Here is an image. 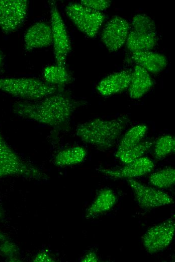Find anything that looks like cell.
I'll use <instances>...</instances> for the list:
<instances>
[{"mask_svg": "<svg viewBox=\"0 0 175 262\" xmlns=\"http://www.w3.org/2000/svg\"><path fill=\"white\" fill-rule=\"evenodd\" d=\"M130 31L128 22L121 17H113L106 24L102 34L101 40L111 52L119 50L126 43Z\"/></svg>", "mask_w": 175, "mask_h": 262, "instance_id": "obj_10", "label": "cell"}, {"mask_svg": "<svg viewBox=\"0 0 175 262\" xmlns=\"http://www.w3.org/2000/svg\"><path fill=\"white\" fill-rule=\"evenodd\" d=\"M86 155L87 151L83 147H68L60 150L56 154L54 163L59 167L74 165L83 162Z\"/></svg>", "mask_w": 175, "mask_h": 262, "instance_id": "obj_18", "label": "cell"}, {"mask_svg": "<svg viewBox=\"0 0 175 262\" xmlns=\"http://www.w3.org/2000/svg\"><path fill=\"white\" fill-rule=\"evenodd\" d=\"M147 130V126L143 124L130 128L121 139L116 153L123 152L141 142Z\"/></svg>", "mask_w": 175, "mask_h": 262, "instance_id": "obj_20", "label": "cell"}, {"mask_svg": "<svg viewBox=\"0 0 175 262\" xmlns=\"http://www.w3.org/2000/svg\"><path fill=\"white\" fill-rule=\"evenodd\" d=\"M154 168L153 162L149 158L142 157L118 169L99 168L98 171L102 174L116 179H133L151 172Z\"/></svg>", "mask_w": 175, "mask_h": 262, "instance_id": "obj_11", "label": "cell"}, {"mask_svg": "<svg viewBox=\"0 0 175 262\" xmlns=\"http://www.w3.org/2000/svg\"><path fill=\"white\" fill-rule=\"evenodd\" d=\"M128 182L134 192L136 202L141 209L149 210L173 203L172 198L160 189L134 179H129Z\"/></svg>", "mask_w": 175, "mask_h": 262, "instance_id": "obj_9", "label": "cell"}, {"mask_svg": "<svg viewBox=\"0 0 175 262\" xmlns=\"http://www.w3.org/2000/svg\"><path fill=\"white\" fill-rule=\"evenodd\" d=\"M156 31H142L132 29L129 31L126 45L132 53L150 51L156 45L157 42Z\"/></svg>", "mask_w": 175, "mask_h": 262, "instance_id": "obj_14", "label": "cell"}, {"mask_svg": "<svg viewBox=\"0 0 175 262\" xmlns=\"http://www.w3.org/2000/svg\"><path fill=\"white\" fill-rule=\"evenodd\" d=\"M81 261L83 262H97L99 261L98 256L94 250H90L87 252L81 258Z\"/></svg>", "mask_w": 175, "mask_h": 262, "instance_id": "obj_27", "label": "cell"}, {"mask_svg": "<svg viewBox=\"0 0 175 262\" xmlns=\"http://www.w3.org/2000/svg\"><path fill=\"white\" fill-rule=\"evenodd\" d=\"M175 223L169 219L149 228L142 236V243L147 252L154 254L166 249L172 242Z\"/></svg>", "mask_w": 175, "mask_h": 262, "instance_id": "obj_8", "label": "cell"}, {"mask_svg": "<svg viewBox=\"0 0 175 262\" xmlns=\"http://www.w3.org/2000/svg\"><path fill=\"white\" fill-rule=\"evenodd\" d=\"M18 176L43 180L47 175L39 169L22 159L5 140L0 132V178Z\"/></svg>", "mask_w": 175, "mask_h": 262, "instance_id": "obj_4", "label": "cell"}, {"mask_svg": "<svg viewBox=\"0 0 175 262\" xmlns=\"http://www.w3.org/2000/svg\"><path fill=\"white\" fill-rule=\"evenodd\" d=\"M152 78L146 70L136 64L132 71V76L128 87L129 96L133 99H139L144 95L152 87Z\"/></svg>", "mask_w": 175, "mask_h": 262, "instance_id": "obj_15", "label": "cell"}, {"mask_svg": "<svg viewBox=\"0 0 175 262\" xmlns=\"http://www.w3.org/2000/svg\"><path fill=\"white\" fill-rule=\"evenodd\" d=\"M154 142L151 140L141 141L134 146L119 153L115 156L122 162L127 164L143 156L152 147Z\"/></svg>", "mask_w": 175, "mask_h": 262, "instance_id": "obj_22", "label": "cell"}, {"mask_svg": "<svg viewBox=\"0 0 175 262\" xmlns=\"http://www.w3.org/2000/svg\"><path fill=\"white\" fill-rule=\"evenodd\" d=\"M7 239H8V238L1 231H0V242L3 241Z\"/></svg>", "mask_w": 175, "mask_h": 262, "instance_id": "obj_28", "label": "cell"}, {"mask_svg": "<svg viewBox=\"0 0 175 262\" xmlns=\"http://www.w3.org/2000/svg\"><path fill=\"white\" fill-rule=\"evenodd\" d=\"M51 28L56 63L65 66L71 50L69 37L60 12L54 2H50Z\"/></svg>", "mask_w": 175, "mask_h": 262, "instance_id": "obj_6", "label": "cell"}, {"mask_svg": "<svg viewBox=\"0 0 175 262\" xmlns=\"http://www.w3.org/2000/svg\"><path fill=\"white\" fill-rule=\"evenodd\" d=\"M66 14L77 28L90 38L96 36L103 23L105 16L80 3H71L65 7Z\"/></svg>", "mask_w": 175, "mask_h": 262, "instance_id": "obj_5", "label": "cell"}, {"mask_svg": "<svg viewBox=\"0 0 175 262\" xmlns=\"http://www.w3.org/2000/svg\"><path fill=\"white\" fill-rule=\"evenodd\" d=\"M149 182L158 188H168L175 183V170L165 167L152 173L149 177Z\"/></svg>", "mask_w": 175, "mask_h": 262, "instance_id": "obj_21", "label": "cell"}, {"mask_svg": "<svg viewBox=\"0 0 175 262\" xmlns=\"http://www.w3.org/2000/svg\"><path fill=\"white\" fill-rule=\"evenodd\" d=\"M28 10V1L0 0V29L6 34L17 31L24 23Z\"/></svg>", "mask_w": 175, "mask_h": 262, "instance_id": "obj_7", "label": "cell"}, {"mask_svg": "<svg viewBox=\"0 0 175 262\" xmlns=\"http://www.w3.org/2000/svg\"><path fill=\"white\" fill-rule=\"evenodd\" d=\"M4 217V213L3 210L1 206H0V220H2Z\"/></svg>", "mask_w": 175, "mask_h": 262, "instance_id": "obj_29", "label": "cell"}, {"mask_svg": "<svg viewBox=\"0 0 175 262\" xmlns=\"http://www.w3.org/2000/svg\"><path fill=\"white\" fill-rule=\"evenodd\" d=\"M116 202L117 196L112 189L108 188L101 189L86 210V218H93L109 211Z\"/></svg>", "mask_w": 175, "mask_h": 262, "instance_id": "obj_17", "label": "cell"}, {"mask_svg": "<svg viewBox=\"0 0 175 262\" xmlns=\"http://www.w3.org/2000/svg\"><path fill=\"white\" fill-rule=\"evenodd\" d=\"M129 121L125 115L111 119L97 118L78 124L75 134L82 142L106 151L114 146Z\"/></svg>", "mask_w": 175, "mask_h": 262, "instance_id": "obj_2", "label": "cell"}, {"mask_svg": "<svg viewBox=\"0 0 175 262\" xmlns=\"http://www.w3.org/2000/svg\"><path fill=\"white\" fill-rule=\"evenodd\" d=\"M61 89L35 78H0L1 91L25 101L38 100Z\"/></svg>", "mask_w": 175, "mask_h": 262, "instance_id": "obj_3", "label": "cell"}, {"mask_svg": "<svg viewBox=\"0 0 175 262\" xmlns=\"http://www.w3.org/2000/svg\"><path fill=\"white\" fill-rule=\"evenodd\" d=\"M153 144L154 156L157 160L163 159L175 151V140L170 135L161 136Z\"/></svg>", "mask_w": 175, "mask_h": 262, "instance_id": "obj_23", "label": "cell"}, {"mask_svg": "<svg viewBox=\"0 0 175 262\" xmlns=\"http://www.w3.org/2000/svg\"><path fill=\"white\" fill-rule=\"evenodd\" d=\"M24 42L26 51L50 46L52 44L50 25L44 22L35 23L26 31L24 37Z\"/></svg>", "mask_w": 175, "mask_h": 262, "instance_id": "obj_12", "label": "cell"}, {"mask_svg": "<svg viewBox=\"0 0 175 262\" xmlns=\"http://www.w3.org/2000/svg\"><path fill=\"white\" fill-rule=\"evenodd\" d=\"M42 74L45 82L60 88H62L72 80L71 76L65 66L57 64L46 67Z\"/></svg>", "mask_w": 175, "mask_h": 262, "instance_id": "obj_19", "label": "cell"}, {"mask_svg": "<svg viewBox=\"0 0 175 262\" xmlns=\"http://www.w3.org/2000/svg\"><path fill=\"white\" fill-rule=\"evenodd\" d=\"M33 261L35 262H52L54 261V259L47 250H42L35 255Z\"/></svg>", "mask_w": 175, "mask_h": 262, "instance_id": "obj_26", "label": "cell"}, {"mask_svg": "<svg viewBox=\"0 0 175 262\" xmlns=\"http://www.w3.org/2000/svg\"><path fill=\"white\" fill-rule=\"evenodd\" d=\"M82 103L61 89L38 100L16 102L13 110L22 118L61 128L68 127L73 113Z\"/></svg>", "mask_w": 175, "mask_h": 262, "instance_id": "obj_1", "label": "cell"}, {"mask_svg": "<svg viewBox=\"0 0 175 262\" xmlns=\"http://www.w3.org/2000/svg\"><path fill=\"white\" fill-rule=\"evenodd\" d=\"M0 253L9 261H19V249L13 242L8 239L1 242Z\"/></svg>", "mask_w": 175, "mask_h": 262, "instance_id": "obj_24", "label": "cell"}, {"mask_svg": "<svg viewBox=\"0 0 175 262\" xmlns=\"http://www.w3.org/2000/svg\"><path fill=\"white\" fill-rule=\"evenodd\" d=\"M131 76L132 71L130 70H123L111 74L98 83L97 90L105 96L120 93L128 88Z\"/></svg>", "mask_w": 175, "mask_h": 262, "instance_id": "obj_13", "label": "cell"}, {"mask_svg": "<svg viewBox=\"0 0 175 262\" xmlns=\"http://www.w3.org/2000/svg\"><path fill=\"white\" fill-rule=\"evenodd\" d=\"M3 55L2 54V53L0 52V65L2 63V60H3Z\"/></svg>", "mask_w": 175, "mask_h": 262, "instance_id": "obj_30", "label": "cell"}, {"mask_svg": "<svg viewBox=\"0 0 175 262\" xmlns=\"http://www.w3.org/2000/svg\"><path fill=\"white\" fill-rule=\"evenodd\" d=\"M133 60L148 72L157 74L167 65L166 57L163 54L150 51L132 53Z\"/></svg>", "mask_w": 175, "mask_h": 262, "instance_id": "obj_16", "label": "cell"}, {"mask_svg": "<svg viewBox=\"0 0 175 262\" xmlns=\"http://www.w3.org/2000/svg\"><path fill=\"white\" fill-rule=\"evenodd\" d=\"M80 3L93 10L102 12L110 6L111 2L107 0H82Z\"/></svg>", "mask_w": 175, "mask_h": 262, "instance_id": "obj_25", "label": "cell"}]
</instances>
